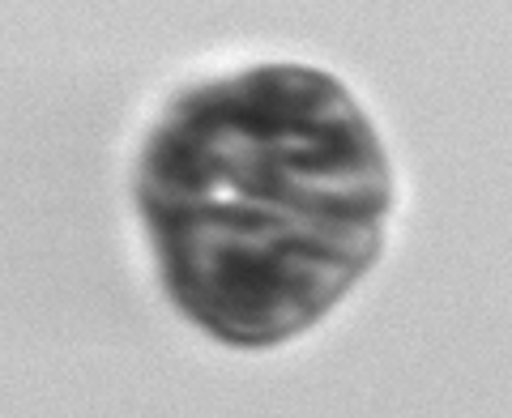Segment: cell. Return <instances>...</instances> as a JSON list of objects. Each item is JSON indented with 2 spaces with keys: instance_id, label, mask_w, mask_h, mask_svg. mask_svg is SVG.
<instances>
[{
  "instance_id": "1",
  "label": "cell",
  "mask_w": 512,
  "mask_h": 418,
  "mask_svg": "<svg viewBox=\"0 0 512 418\" xmlns=\"http://www.w3.org/2000/svg\"><path fill=\"white\" fill-rule=\"evenodd\" d=\"M180 308L231 333L316 320L376 256L372 128L312 69H252L175 103L141 180Z\"/></svg>"
}]
</instances>
